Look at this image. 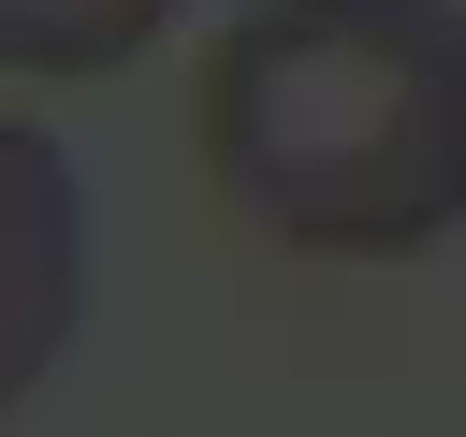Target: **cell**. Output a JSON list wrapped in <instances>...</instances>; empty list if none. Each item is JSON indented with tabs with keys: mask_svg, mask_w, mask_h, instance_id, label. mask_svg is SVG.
<instances>
[{
	"mask_svg": "<svg viewBox=\"0 0 466 437\" xmlns=\"http://www.w3.org/2000/svg\"><path fill=\"white\" fill-rule=\"evenodd\" d=\"M189 146L277 248H437L466 218V0H248Z\"/></svg>",
	"mask_w": 466,
	"mask_h": 437,
	"instance_id": "1",
	"label": "cell"
},
{
	"mask_svg": "<svg viewBox=\"0 0 466 437\" xmlns=\"http://www.w3.org/2000/svg\"><path fill=\"white\" fill-rule=\"evenodd\" d=\"M87 291V218H73V160L44 117H0V393H29L73 335Z\"/></svg>",
	"mask_w": 466,
	"mask_h": 437,
	"instance_id": "2",
	"label": "cell"
},
{
	"mask_svg": "<svg viewBox=\"0 0 466 437\" xmlns=\"http://www.w3.org/2000/svg\"><path fill=\"white\" fill-rule=\"evenodd\" d=\"M175 0H0V58L15 73H116Z\"/></svg>",
	"mask_w": 466,
	"mask_h": 437,
	"instance_id": "3",
	"label": "cell"
}]
</instances>
